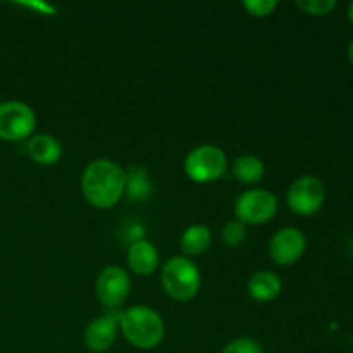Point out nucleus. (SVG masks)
<instances>
[{"instance_id": "obj_1", "label": "nucleus", "mask_w": 353, "mask_h": 353, "mask_svg": "<svg viewBox=\"0 0 353 353\" xmlns=\"http://www.w3.org/2000/svg\"><path fill=\"white\" fill-rule=\"evenodd\" d=\"M81 192L95 209H112L126 195V171L109 159L90 162L81 176Z\"/></svg>"}, {"instance_id": "obj_2", "label": "nucleus", "mask_w": 353, "mask_h": 353, "mask_svg": "<svg viewBox=\"0 0 353 353\" xmlns=\"http://www.w3.org/2000/svg\"><path fill=\"white\" fill-rule=\"evenodd\" d=\"M119 327L124 340L140 350H154L165 336V324L161 314L145 305H134L121 312Z\"/></svg>"}, {"instance_id": "obj_3", "label": "nucleus", "mask_w": 353, "mask_h": 353, "mask_svg": "<svg viewBox=\"0 0 353 353\" xmlns=\"http://www.w3.org/2000/svg\"><path fill=\"white\" fill-rule=\"evenodd\" d=\"M161 283L164 292L178 302H188L202 288V274L195 262L185 255H174L162 265Z\"/></svg>"}, {"instance_id": "obj_4", "label": "nucleus", "mask_w": 353, "mask_h": 353, "mask_svg": "<svg viewBox=\"0 0 353 353\" xmlns=\"http://www.w3.org/2000/svg\"><path fill=\"white\" fill-rule=\"evenodd\" d=\"M226 154L216 145H199L185 159V174L200 185L217 181L226 172Z\"/></svg>"}, {"instance_id": "obj_5", "label": "nucleus", "mask_w": 353, "mask_h": 353, "mask_svg": "<svg viewBox=\"0 0 353 353\" xmlns=\"http://www.w3.org/2000/svg\"><path fill=\"white\" fill-rule=\"evenodd\" d=\"M37 128V114L28 103L9 100L0 103V140H30Z\"/></svg>"}, {"instance_id": "obj_6", "label": "nucleus", "mask_w": 353, "mask_h": 353, "mask_svg": "<svg viewBox=\"0 0 353 353\" xmlns=\"http://www.w3.org/2000/svg\"><path fill=\"white\" fill-rule=\"evenodd\" d=\"M278 212V199L269 190L254 188L238 196L234 202V216L241 224H265Z\"/></svg>"}, {"instance_id": "obj_7", "label": "nucleus", "mask_w": 353, "mask_h": 353, "mask_svg": "<svg viewBox=\"0 0 353 353\" xmlns=\"http://www.w3.org/2000/svg\"><path fill=\"white\" fill-rule=\"evenodd\" d=\"M288 207L299 216H314L326 200V188L316 176H300L288 188Z\"/></svg>"}, {"instance_id": "obj_8", "label": "nucleus", "mask_w": 353, "mask_h": 353, "mask_svg": "<svg viewBox=\"0 0 353 353\" xmlns=\"http://www.w3.org/2000/svg\"><path fill=\"white\" fill-rule=\"evenodd\" d=\"M131 292V278L119 265H107L100 271L95 283L99 302L107 309H117L126 302Z\"/></svg>"}, {"instance_id": "obj_9", "label": "nucleus", "mask_w": 353, "mask_h": 353, "mask_svg": "<svg viewBox=\"0 0 353 353\" xmlns=\"http://www.w3.org/2000/svg\"><path fill=\"white\" fill-rule=\"evenodd\" d=\"M305 234L296 228H283L269 241V257L278 265H292L305 254Z\"/></svg>"}, {"instance_id": "obj_10", "label": "nucleus", "mask_w": 353, "mask_h": 353, "mask_svg": "<svg viewBox=\"0 0 353 353\" xmlns=\"http://www.w3.org/2000/svg\"><path fill=\"white\" fill-rule=\"evenodd\" d=\"M117 334H119V316L105 314L86 326L85 330V345L90 352L102 353L112 348L116 343Z\"/></svg>"}, {"instance_id": "obj_11", "label": "nucleus", "mask_w": 353, "mask_h": 353, "mask_svg": "<svg viewBox=\"0 0 353 353\" xmlns=\"http://www.w3.org/2000/svg\"><path fill=\"white\" fill-rule=\"evenodd\" d=\"M161 264L159 250L148 240H138L128 248V265L137 276H150Z\"/></svg>"}, {"instance_id": "obj_12", "label": "nucleus", "mask_w": 353, "mask_h": 353, "mask_svg": "<svg viewBox=\"0 0 353 353\" xmlns=\"http://www.w3.org/2000/svg\"><path fill=\"white\" fill-rule=\"evenodd\" d=\"M26 154L40 165H54L62 159V145L52 134H33L26 143Z\"/></svg>"}, {"instance_id": "obj_13", "label": "nucleus", "mask_w": 353, "mask_h": 353, "mask_svg": "<svg viewBox=\"0 0 353 353\" xmlns=\"http://www.w3.org/2000/svg\"><path fill=\"white\" fill-rule=\"evenodd\" d=\"M248 295L257 302H272L283 292V281L278 274L271 271L254 272L248 279Z\"/></svg>"}, {"instance_id": "obj_14", "label": "nucleus", "mask_w": 353, "mask_h": 353, "mask_svg": "<svg viewBox=\"0 0 353 353\" xmlns=\"http://www.w3.org/2000/svg\"><path fill=\"white\" fill-rule=\"evenodd\" d=\"M210 243H212V233L203 224H193V226L186 228L179 240V247H181L185 257L205 254L210 248Z\"/></svg>"}, {"instance_id": "obj_15", "label": "nucleus", "mask_w": 353, "mask_h": 353, "mask_svg": "<svg viewBox=\"0 0 353 353\" xmlns=\"http://www.w3.org/2000/svg\"><path fill=\"white\" fill-rule=\"evenodd\" d=\"M233 174L243 185H255L265 174V165L257 155H241L234 161Z\"/></svg>"}, {"instance_id": "obj_16", "label": "nucleus", "mask_w": 353, "mask_h": 353, "mask_svg": "<svg viewBox=\"0 0 353 353\" xmlns=\"http://www.w3.org/2000/svg\"><path fill=\"white\" fill-rule=\"evenodd\" d=\"M150 181L141 168H133L126 172V193L131 200H145L150 196Z\"/></svg>"}, {"instance_id": "obj_17", "label": "nucleus", "mask_w": 353, "mask_h": 353, "mask_svg": "<svg viewBox=\"0 0 353 353\" xmlns=\"http://www.w3.org/2000/svg\"><path fill=\"white\" fill-rule=\"evenodd\" d=\"M245 238H247V228L240 221H230V223H226V226L223 228V233H221V240L230 248L240 247L245 241Z\"/></svg>"}, {"instance_id": "obj_18", "label": "nucleus", "mask_w": 353, "mask_h": 353, "mask_svg": "<svg viewBox=\"0 0 353 353\" xmlns=\"http://www.w3.org/2000/svg\"><path fill=\"white\" fill-rule=\"evenodd\" d=\"M295 7L309 16H326L336 7V2L334 0H296Z\"/></svg>"}, {"instance_id": "obj_19", "label": "nucleus", "mask_w": 353, "mask_h": 353, "mask_svg": "<svg viewBox=\"0 0 353 353\" xmlns=\"http://www.w3.org/2000/svg\"><path fill=\"white\" fill-rule=\"evenodd\" d=\"M221 353H264V348L254 338L243 336L230 341Z\"/></svg>"}, {"instance_id": "obj_20", "label": "nucleus", "mask_w": 353, "mask_h": 353, "mask_svg": "<svg viewBox=\"0 0 353 353\" xmlns=\"http://www.w3.org/2000/svg\"><path fill=\"white\" fill-rule=\"evenodd\" d=\"M241 6L245 7V10H247L250 16L268 17L274 12L276 7H278V2H276V0H245Z\"/></svg>"}, {"instance_id": "obj_21", "label": "nucleus", "mask_w": 353, "mask_h": 353, "mask_svg": "<svg viewBox=\"0 0 353 353\" xmlns=\"http://www.w3.org/2000/svg\"><path fill=\"white\" fill-rule=\"evenodd\" d=\"M347 16H348V19H350V23L353 24V2H350V6H348Z\"/></svg>"}, {"instance_id": "obj_22", "label": "nucleus", "mask_w": 353, "mask_h": 353, "mask_svg": "<svg viewBox=\"0 0 353 353\" xmlns=\"http://www.w3.org/2000/svg\"><path fill=\"white\" fill-rule=\"evenodd\" d=\"M348 59H350V64L353 65V41L350 43V47H348Z\"/></svg>"}, {"instance_id": "obj_23", "label": "nucleus", "mask_w": 353, "mask_h": 353, "mask_svg": "<svg viewBox=\"0 0 353 353\" xmlns=\"http://www.w3.org/2000/svg\"><path fill=\"white\" fill-rule=\"evenodd\" d=\"M352 252H353V243H352Z\"/></svg>"}]
</instances>
